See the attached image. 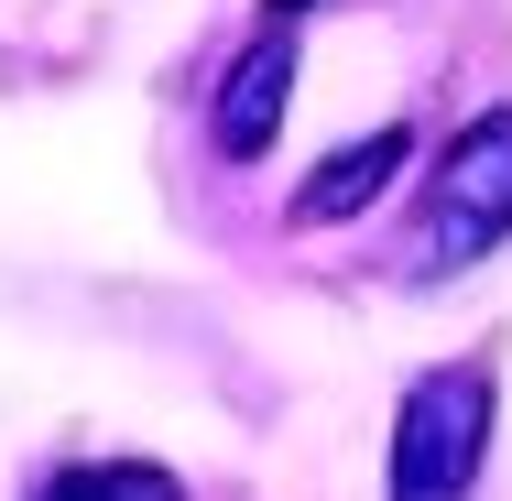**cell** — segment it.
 I'll return each instance as SVG.
<instances>
[{"label": "cell", "instance_id": "cell-1", "mask_svg": "<svg viewBox=\"0 0 512 501\" xmlns=\"http://www.w3.org/2000/svg\"><path fill=\"white\" fill-rule=\"evenodd\" d=\"M480 458H491V371L447 360L393 414V501H469Z\"/></svg>", "mask_w": 512, "mask_h": 501}, {"label": "cell", "instance_id": "cell-2", "mask_svg": "<svg viewBox=\"0 0 512 501\" xmlns=\"http://www.w3.org/2000/svg\"><path fill=\"white\" fill-rule=\"evenodd\" d=\"M502 229H512V109H480V120L436 153V175H425L414 262H425V273H458V262H480Z\"/></svg>", "mask_w": 512, "mask_h": 501}, {"label": "cell", "instance_id": "cell-3", "mask_svg": "<svg viewBox=\"0 0 512 501\" xmlns=\"http://www.w3.org/2000/svg\"><path fill=\"white\" fill-rule=\"evenodd\" d=\"M284 77H295V22L273 11L262 44H240L229 77H218V153H229V164L273 153V131H284Z\"/></svg>", "mask_w": 512, "mask_h": 501}, {"label": "cell", "instance_id": "cell-4", "mask_svg": "<svg viewBox=\"0 0 512 501\" xmlns=\"http://www.w3.org/2000/svg\"><path fill=\"white\" fill-rule=\"evenodd\" d=\"M393 164H404V131H371V142H349V153H327V164H316V186H295V229H327V218H349V207H371Z\"/></svg>", "mask_w": 512, "mask_h": 501}, {"label": "cell", "instance_id": "cell-5", "mask_svg": "<svg viewBox=\"0 0 512 501\" xmlns=\"http://www.w3.org/2000/svg\"><path fill=\"white\" fill-rule=\"evenodd\" d=\"M33 501H186L164 469H142V458H99V469H66L55 491H33Z\"/></svg>", "mask_w": 512, "mask_h": 501}, {"label": "cell", "instance_id": "cell-6", "mask_svg": "<svg viewBox=\"0 0 512 501\" xmlns=\"http://www.w3.org/2000/svg\"><path fill=\"white\" fill-rule=\"evenodd\" d=\"M273 11H284V22H295V11H306V0H273Z\"/></svg>", "mask_w": 512, "mask_h": 501}]
</instances>
